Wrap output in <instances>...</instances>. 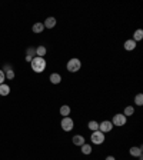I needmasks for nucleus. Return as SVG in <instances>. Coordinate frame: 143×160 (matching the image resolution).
Here are the masks:
<instances>
[{"mask_svg":"<svg viewBox=\"0 0 143 160\" xmlns=\"http://www.w3.org/2000/svg\"><path fill=\"white\" fill-rule=\"evenodd\" d=\"M106 140V136L105 133H102L100 130H96V132H92V136H90V141L93 145H102L105 143Z\"/></svg>","mask_w":143,"mask_h":160,"instance_id":"3","label":"nucleus"},{"mask_svg":"<svg viewBox=\"0 0 143 160\" xmlns=\"http://www.w3.org/2000/svg\"><path fill=\"white\" fill-rule=\"evenodd\" d=\"M32 59H33V57H30V56H26V62H29V63H30V62H32Z\"/></svg>","mask_w":143,"mask_h":160,"instance_id":"24","label":"nucleus"},{"mask_svg":"<svg viewBox=\"0 0 143 160\" xmlns=\"http://www.w3.org/2000/svg\"><path fill=\"white\" fill-rule=\"evenodd\" d=\"M26 56L34 57V56H36V49H34V47H27L26 49Z\"/></svg>","mask_w":143,"mask_h":160,"instance_id":"22","label":"nucleus"},{"mask_svg":"<svg viewBox=\"0 0 143 160\" xmlns=\"http://www.w3.org/2000/svg\"><path fill=\"white\" fill-rule=\"evenodd\" d=\"M46 53H47V49L45 46H37L36 47V56L37 57H45Z\"/></svg>","mask_w":143,"mask_h":160,"instance_id":"13","label":"nucleus"},{"mask_svg":"<svg viewBox=\"0 0 143 160\" xmlns=\"http://www.w3.org/2000/svg\"><path fill=\"white\" fill-rule=\"evenodd\" d=\"M106 160H116V159H115L113 156H107V157H106Z\"/></svg>","mask_w":143,"mask_h":160,"instance_id":"25","label":"nucleus"},{"mask_svg":"<svg viewBox=\"0 0 143 160\" xmlns=\"http://www.w3.org/2000/svg\"><path fill=\"white\" fill-rule=\"evenodd\" d=\"M32 70L34 71V73H41V71L46 70V66H47V63H46L45 57H33L32 59Z\"/></svg>","mask_w":143,"mask_h":160,"instance_id":"1","label":"nucleus"},{"mask_svg":"<svg viewBox=\"0 0 143 160\" xmlns=\"http://www.w3.org/2000/svg\"><path fill=\"white\" fill-rule=\"evenodd\" d=\"M9 93H10V87H9V84H6V83L0 84V96H7Z\"/></svg>","mask_w":143,"mask_h":160,"instance_id":"14","label":"nucleus"},{"mask_svg":"<svg viewBox=\"0 0 143 160\" xmlns=\"http://www.w3.org/2000/svg\"><path fill=\"white\" fill-rule=\"evenodd\" d=\"M56 19H54V17H47V19L45 20V23H43V24H45V29H53V27L56 26Z\"/></svg>","mask_w":143,"mask_h":160,"instance_id":"10","label":"nucleus"},{"mask_svg":"<svg viewBox=\"0 0 143 160\" xmlns=\"http://www.w3.org/2000/svg\"><path fill=\"white\" fill-rule=\"evenodd\" d=\"M142 39H143V30L142 29H137L135 33H133V40L137 43V41H140Z\"/></svg>","mask_w":143,"mask_h":160,"instance_id":"16","label":"nucleus"},{"mask_svg":"<svg viewBox=\"0 0 143 160\" xmlns=\"http://www.w3.org/2000/svg\"><path fill=\"white\" fill-rule=\"evenodd\" d=\"M49 80H50L52 84H59V83L62 82V76L59 75V73H52L50 77H49Z\"/></svg>","mask_w":143,"mask_h":160,"instance_id":"11","label":"nucleus"},{"mask_svg":"<svg viewBox=\"0 0 143 160\" xmlns=\"http://www.w3.org/2000/svg\"><path fill=\"white\" fill-rule=\"evenodd\" d=\"M66 69H67L70 73H76V71H79L80 69H82V62H80L77 57H73V59H70L67 62Z\"/></svg>","mask_w":143,"mask_h":160,"instance_id":"2","label":"nucleus"},{"mask_svg":"<svg viewBox=\"0 0 143 160\" xmlns=\"http://www.w3.org/2000/svg\"><path fill=\"white\" fill-rule=\"evenodd\" d=\"M126 122H128V117H126L123 113H117V115L113 116V119H112V124L113 126H117V127L124 126Z\"/></svg>","mask_w":143,"mask_h":160,"instance_id":"4","label":"nucleus"},{"mask_svg":"<svg viewBox=\"0 0 143 160\" xmlns=\"http://www.w3.org/2000/svg\"><path fill=\"white\" fill-rule=\"evenodd\" d=\"M87 127H89V130L96 132V130H99V123L96 122V120H90V122L87 123Z\"/></svg>","mask_w":143,"mask_h":160,"instance_id":"17","label":"nucleus"},{"mask_svg":"<svg viewBox=\"0 0 143 160\" xmlns=\"http://www.w3.org/2000/svg\"><path fill=\"white\" fill-rule=\"evenodd\" d=\"M70 112H72V109H70V106H67V104H64V106L60 107V115L63 116V117H67V116L70 115Z\"/></svg>","mask_w":143,"mask_h":160,"instance_id":"15","label":"nucleus"},{"mask_svg":"<svg viewBox=\"0 0 143 160\" xmlns=\"http://www.w3.org/2000/svg\"><path fill=\"white\" fill-rule=\"evenodd\" d=\"M123 115L126 116V117H129V116H132V115H135V107L133 106H128V107L124 109V112H123Z\"/></svg>","mask_w":143,"mask_h":160,"instance_id":"20","label":"nucleus"},{"mask_svg":"<svg viewBox=\"0 0 143 160\" xmlns=\"http://www.w3.org/2000/svg\"><path fill=\"white\" fill-rule=\"evenodd\" d=\"M80 147H82V153H83V154H90L92 150H93V149H92V146L87 145V143H84V145L80 146Z\"/></svg>","mask_w":143,"mask_h":160,"instance_id":"19","label":"nucleus"},{"mask_svg":"<svg viewBox=\"0 0 143 160\" xmlns=\"http://www.w3.org/2000/svg\"><path fill=\"white\" fill-rule=\"evenodd\" d=\"M72 141H73L75 146H83L86 143V140H84V137H83L82 134H75V136L72 137Z\"/></svg>","mask_w":143,"mask_h":160,"instance_id":"7","label":"nucleus"},{"mask_svg":"<svg viewBox=\"0 0 143 160\" xmlns=\"http://www.w3.org/2000/svg\"><path fill=\"white\" fill-rule=\"evenodd\" d=\"M6 69V71H4V76H6V79H9V80H11V79H15V71L10 69V66H6L4 67Z\"/></svg>","mask_w":143,"mask_h":160,"instance_id":"18","label":"nucleus"},{"mask_svg":"<svg viewBox=\"0 0 143 160\" xmlns=\"http://www.w3.org/2000/svg\"><path fill=\"white\" fill-rule=\"evenodd\" d=\"M112 129H113V124L109 120H103L102 123H99V130L102 133H109V132H112Z\"/></svg>","mask_w":143,"mask_h":160,"instance_id":"6","label":"nucleus"},{"mask_svg":"<svg viewBox=\"0 0 143 160\" xmlns=\"http://www.w3.org/2000/svg\"><path fill=\"white\" fill-rule=\"evenodd\" d=\"M4 80H6V76H4V71L0 70V84H3Z\"/></svg>","mask_w":143,"mask_h":160,"instance_id":"23","label":"nucleus"},{"mask_svg":"<svg viewBox=\"0 0 143 160\" xmlns=\"http://www.w3.org/2000/svg\"><path fill=\"white\" fill-rule=\"evenodd\" d=\"M123 47H124V50H128V52H132V50H135V49H136V41L133 40V39H129V40L124 41Z\"/></svg>","mask_w":143,"mask_h":160,"instance_id":"8","label":"nucleus"},{"mask_svg":"<svg viewBox=\"0 0 143 160\" xmlns=\"http://www.w3.org/2000/svg\"><path fill=\"white\" fill-rule=\"evenodd\" d=\"M135 104L136 106H142L143 104V94L142 93H137L135 96Z\"/></svg>","mask_w":143,"mask_h":160,"instance_id":"21","label":"nucleus"},{"mask_svg":"<svg viewBox=\"0 0 143 160\" xmlns=\"http://www.w3.org/2000/svg\"><path fill=\"white\" fill-rule=\"evenodd\" d=\"M60 126L64 132H72L73 130V127H75V122L67 116V117H63V119H62Z\"/></svg>","mask_w":143,"mask_h":160,"instance_id":"5","label":"nucleus"},{"mask_svg":"<svg viewBox=\"0 0 143 160\" xmlns=\"http://www.w3.org/2000/svg\"><path fill=\"white\" fill-rule=\"evenodd\" d=\"M43 30H45V24H43L41 22L34 23L33 27H32V32H33V33H41Z\"/></svg>","mask_w":143,"mask_h":160,"instance_id":"12","label":"nucleus"},{"mask_svg":"<svg viewBox=\"0 0 143 160\" xmlns=\"http://www.w3.org/2000/svg\"><path fill=\"white\" fill-rule=\"evenodd\" d=\"M129 153H130V156L133 157H139L142 156V153H143V149H142V146H139V147H130V150H129Z\"/></svg>","mask_w":143,"mask_h":160,"instance_id":"9","label":"nucleus"}]
</instances>
